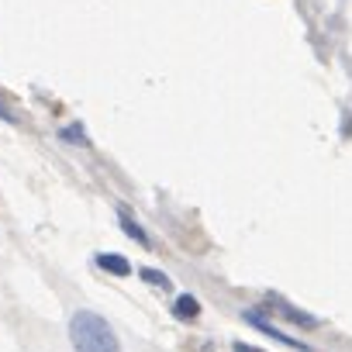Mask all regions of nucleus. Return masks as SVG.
<instances>
[{
	"mask_svg": "<svg viewBox=\"0 0 352 352\" xmlns=\"http://www.w3.org/2000/svg\"><path fill=\"white\" fill-rule=\"evenodd\" d=\"M69 342L76 352H121L114 328L97 311H76L69 318Z\"/></svg>",
	"mask_w": 352,
	"mask_h": 352,
	"instance_id": "1",
	"label": "nucleus"
},
{
	"mask_svg": "<svg viewBox=\"0 0 352 352\" xmlns=\"http://www.w3.org/2000/svg\"><path fill=\"white\" fill-rule=\"evenodd\" d=\"M97 266L111 276H131V263L118 252H97Z\"/></svg>",
	"mask_w": 352,
	"mask_h": 352,
	"instance_id": "3",
	"label": "nucleus"
},
{
	"mask_svg": "<svg viewBox=\"0 0 352 352\" xmlns=\"http://www.w3.org/2000/svg\"><path fill=\"white\" fill-rule=\"evenodd\" d=\"M232 352H263V349H256V345H245V342H235V345H232Z\"/></svg>",
	"mask_w": 352,
	"mask_h": 352,
	"instance_id": "8",
	"label": "nucleus"
},
{
	"mask_svg": "<svg viewBox=\"0 0 352 352\" xmlns=\"http://www.w3.org/2000/svg\"><path fill=\"white\" fill-rule=\"evenodd\" d=\"M245 321H249V324H256L259 331H266V335H273V338H280V342H287L290 349H300V352H311V345H304L300 338H290V335H283V331H276V328H273L270 321H263V318H259L256 311H245Z\"/></svg>",
	"mask_w": 352,
	"mask_h": 352,
	"instance_id": "2",
	"label": "nucleus"
},
{
	"mask_svg": "<svg viewBox=\"0 0 352 352\" xmlns=\"http://www.w3.org/2000/svg\"><path fill=\"white\" fill-rule=\"evenodd\" d=\"M66 142H76V145H83V148H90V138H87V131L80 128V124H66L63 131H59Z\"/></svg>",
	"mask_w": 352,
	"mask_h": 352,
	"instance_id": "6",
	"label": "nucleus"
},
{
	"mask_svg": "<svg viewBox=\"0 0 352 352\" xmlns=\"http://www.w3.org/2000/svg\"><path fill=\"white\" fill-rule=\"evenodd\" d=\"M0 118H4V121H8V124H14V121H18V118H11V111H8V107H4V104H0Z\"/></svg>",
	"mask_w": 352,
	"mask_h": 352,
	"instance_id": "9",
	"label": "nucleus"
},
{
	"mask_svg": "<svg viewBox=\"0 0 352 352\" xmlns=\"http://www.w3.org/2000/svg\"><path fill=\"white\" fill-rule=\"evenodd\" d=\"M138 276H142L145 283H152V287H162V290L169 287V276L159 273V270H148V266H145V270H138Z\"/></svg>",
	"mask_w": 352,
	"mask_h": 352,
	"instance_id": "7",
	"label": "nucleus"
},
{
	"mask_svg": "<svg viewBox=\"0 0 352 352\" xmlns=\"http://www.w3.org/2000/svg\"><path fill=\"white\" fill-rule=\"evenodd\" d=\"M118 221H121L124 235H128V239H135V242H138L142 249H148V245H152V242H148V235L142 232V225H138V221H135V218H131L128 211H118Z\"/></svg>",
	"mask_w": 352,
	"mask_h": 352,
	"instance_id": "4",
	"label": "nucleus"
},
{
	"mask_svg": "<svg viewBox=\"0 0 352 352\" xmlns=\"http://www.w3.org/2000/svg\"><path fill=\"white\" fill-rule=\"evenodd\" d=\"M173 314H176V318H184V321H187V318H197V314H201V304H197V297H190V294H180V297L173 300Z\"/></svg>",
	"mask_w": 352,
	"mask_h": 352,
	"instance_id": "5",
	"label": "nucleus"
}]
</instances>
